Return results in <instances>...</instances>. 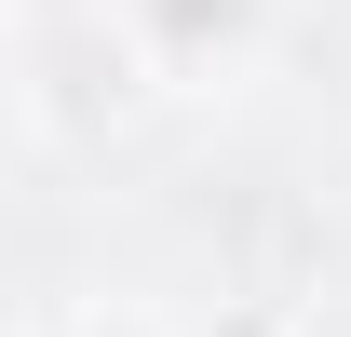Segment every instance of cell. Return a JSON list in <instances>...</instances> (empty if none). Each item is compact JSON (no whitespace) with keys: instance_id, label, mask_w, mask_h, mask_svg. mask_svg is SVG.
<instances>
[{"instance_id":"1","label":"cell","mask_w":351,"mask_h":337,"mask_svg":"<svg viewBox=\"0 0 351 337\" xmlns=\"http://www.w3.org/2000/svg\"><path fill=\"white\" fill-rule=\"evenodd\" d=\"M270 27V0H122V41L162 68V82H217V68H243Z\"/></svg>"},{"instance_id":"2","label":"cell","mask_w":351,"mask_h":337,"mask_svg":"<svg viewBox=\"0 0 351 337\" xmlns=\"http://www.w3.org/2000/svg\"><path fill=\"white\" fill-rule=\"evenodd\" d=\"M82 337H149V324H135V310H122V324H82Z\"/></svg>"},{"instance_id":"3","label":"cell","mask_w":351,"mask_h":337,"mask_svg":"<svg viewBox=\"0 0 351 337\" xmlns=\"http://www.w3.org/2000/svg\"><path fill=\"white\" fill-rule=\"evenodd\" d=\"M0 68H14V14H0Z\"/></svg>"}]
</instances>
